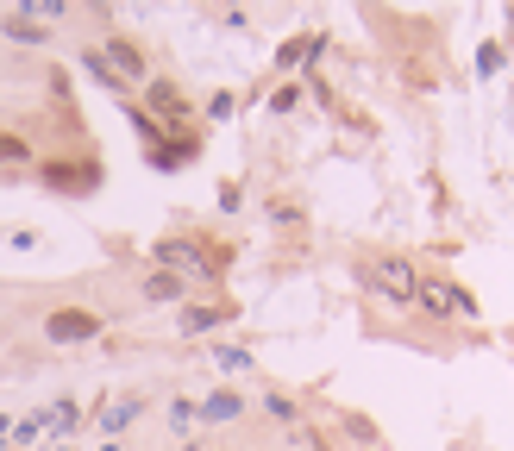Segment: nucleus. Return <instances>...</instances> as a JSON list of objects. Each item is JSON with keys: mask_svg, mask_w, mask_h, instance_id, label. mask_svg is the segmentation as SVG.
I'll return each mask as SVG.
<instances>
[{"mask_svg": "<svg viewBox=\"0 0 514 451\" xmlns=\"http://www.w3.org/2000/svg\"><path fill=\"white\" fill-rule=\"evenodd\" d=\"M214 364L220 370H251V351L245 345H214Z\"/></svg>", "mask_w": 514, "mask_h": 451, "instance_id": "nucleus-12", "label": "nucleus"}, {"mask_svg": "<svg viewBox=\"0 0 514 451\" xmlns=\"http://www.w3.org/2000/svg\"><path fill=\"white\" fill-rule=\"evenodd\" d=\"M7 32H13L19 44H38V38H44V26H38V19H13V26H7Z\"/></svg>", "mask_w": 514, "mask_h": 451, "instance_id": "nucleus-18", "label": "nucleus"}, {"mask_svg": "<svg viewBox=\"0 0 514 451\" xmlns=\"http://www.w3.org/2000/svg\"><path fill=\"white\" fill-rule=\"evenodd\" d=\"M339 426H345V433H352L358 445H370V451H383V433H377V420H364V414H352V408H345V414H339Z\"/></svg>", "mask_w": 514, "mask_h": 451, "instance_id": "nucleus-10", "label": "nucleus"}, {"mask_svg": "<svg viewBox=\"0 0 514 451\" xmlns=\"http://www.w3.org/2000/svg\"><path fill=\"white\" fill-rule=\"evenodd\" d=\"M13 439V420H0V445H7Z\"/></svg>", "mask_w": 514, "mask_h": 451, "instance_id": "nucleus-20", "label": "nucleus"}, {"mask_svg": "<svg viewBox=\"0 0 514 451\" xmlns=\"http://www.w3.org/2000/svg\"><path fill=\"white\" fill-rule=\"evenodd\" d=\"M295 101H301V88H295V82H289V88H276V101H270V107H276V113H289V107H295Z\"/></svg>", "mask_w": 514, "mask_h": 451, "instance_id": "nucleus-19", "label": "nucleus"}, {"mask_svg": "<svg viewBox=\"0 0 514 451\" xmlns=\"http://www.w3.org/2000/svg\"><path fill=\"white\" fill-rule=\"evenodd\" d=\"M107 57H113V76H145V57H138V44L113 38V44H107Z\"/></svg>", "mask_w": 514, "mask_h": 451, "instance_id": "nucleus-9", "label": "nucleus"}, {"mask_svg": "<svg viewBox=\"0 0 514 451\" xmlns=\"http://www.w3.org/2000/svg\"><path fill=\"white\" fill-rule=\"evenodd\" d=\"M264 408H270V420H283V426H295V401H289V395H270Z\"/></svg>", "mask_w": 514, "mask_h": 451, "instance_id": "nucleus-17", "label": "nucleus"}, {"mask_svg": "<svg viewBox=\"0 0 514 451\" xmlns=\"http://www.w3.org/2000/svg\"><path fill=\"white\" fill-rule=\"evenodd\" d=\"M157 257H163V264H182V270H201V276H220V270L201 264V245H195V239H163Z\"/></svg>", "mask_w": 514, "mask_h": 451, "instance_id": "nucleus-5", "label": "nucleus"}, {"mask_svg": "<svg viewBox=\"0 0 514 451\" xmlns=\"http://www.w3.org/2000/svg\"><path fill=\"white\" fill-rule=\"evenodd\" d=\"M26 157H32V145H26V138L0 132V163H26Z\"/></svg>", "mask_w": 514, "mask_h": 451, "instance_id": "nucleus-14", "label": "nucleus"}, {"mask_svg": "<svg viewBox=\"0 0 514 451\" xmlns=\"http://www.w3.org/2000/svg\"><path fill=\"white\" fill-rule=\"evenodd\" d=\"M358 282H364L370 295H383L389 307H414L420 301V270L408 264V257H364Z\"/></svg>", "mask_w": 514, "mask_h": 451, "instance_id": "nucleus-1", "label": "nucleus"}, {"mask_svg": "<svg viewBox=\"0 0 514 451\" xmlns=\"http://www.w3.org/2000/svg\"><path fill=\"white\" fill-rule=\"evenodd\" d=\"M189 295V282H182L176 270H157V276H145V301H182Z\"/></svg>", "mask_w": 514, "mask_h": 451, "instance_id": "nucleus-7", "label": "nucleus"}, {"mask_svg": "<svg viewBox=\"0 0 514 451\" xmlns=\"http://www.w3.org/2000/svg\"><path fill=\"white\" fill-rule=\"evenodd\" d=\"M63 451H69V445H63Z\"/></svg>", "mask_w": 514, "mask_h": 451, "instance_id": "nucleus-21", "label": "nucleus"}, {"mask_svg": "<svg viewBox=\"0 0 514 451\" xmlns=\"http://www.w3.org/2000/svg\"><path fill=\"white\" fill-rule=\"evenodd\" d=\"M195 420H201V408H195V401H176V408H170V426H176V433H189Z\"/></svg>", "mask_w": 514, "mask_h": 451, "instance_id": "nucleus-16", "label": "nucleus"}, {"mask_svg": "<svg viewBox=\"0 0 514 451\" xmlns=\"http://www.w3.org/2000/svg\"><path fill=\"white\" fill-rule=\"evenodd\" d=\"M414 307H427V314H439V320H477V301L464 295L458 282H420Z\"/></svg>", "mask_w": 514, "mask_h": 451, "instance_id": "nucleus-2", "label": "nucleus"}, {"mask_svg": "<svg viewBox=\"0 0 514 451\" xmlns=\"http://www.w3.org/2000/svg\"><path fill=\"white\" fill-rule=\"evenodd\" d=\"M138 408H145V401H113V408L101 414V426H107V433H120V426H132V420H138Z\"/></svg>", "mask_w": 514, "mask_h": 451, "instance_id": "nucleus-11", "label": "nucleus"}, {"mask_svg": "<svg viewBox=\"0 0 514 451\" xmlns=\"http://www.w3.org/2000/svg\"><path fill=\"white\" fill-rule=\"evenodd\" d=\"M239 307H226V301H214V307H189L182 314V332H207V326H220V320H232Z\"/></svg>", "mask_w": 514, "mask_h": 451, "instance_id": "nucleus-8", "label": "nucleus"}, {"mask_svg": "<svg viewBox=\"0 0 514 451\" xmlns=\"http://www.w3.org/2000/svg\"><path fill=\"white\" fill-rule=\"evenodd\" d=\"M44 332H51L57 345H82V339H95V332H101V320L88 314V307H57V314L44 320Z\"/></svg>", "mask_w": 514, "mask_h": 451, "instance_id": "nucleus-3", "label": "nucleus"}, {"mask_svg": "<svg viewBox=\"0 0 514 451\" xmlns=\"http://www.w3.org/2000/svg\"><path fill=\"white\" fill-rule=\"evenodd\" d=\"M95 176H101L95 163H88V170H51V182H57V188H95Z\"/></svg>", "mask_w": 514, "mask_h": 451, "instance_id": "nucleus-13", "label": "nucleus"}, {"mask_svg": "<svg viewBox=\"0 0 514 451\" xmlns=\"http://www.w3.org/2000/svg\"><path fill=\"white\" fill-rule=\"evenodd\" d=\"M239 414H245V395H232V389H220V395L201 401V420H214V426L220 420H239Z\"/></svg>", "mask_w": 514, "mask_h": 451, "instance_id": "nucleus-6", "label": "nucleus"}, {"mask_svg": "<svg viewBox=\"0 0 514 451\" xmlns=\"http://www.w3.org/2000/svg\"><path fill=\"white\" fill-rule=\"evenodd\" d=\"M502 63H508V51H502V44H483V51H477V76H496Z\"/></svg>", "mask_w": 514, "mask_h": 451, "instance_id": "nucleus-15", "label": "nucleus"}, {"mask_svg": "<svg viewBox=\"0 0 514 451\" xmlns=\"http://www.w3.org/2000/svg\"><path fill=\"white\" fill-rule=\"evenodd\" d=\"M151 107H157V120H170V126L189 120V101H182L176 82H151Z\"/></svg>", "mask_w": 514, "mask_h": 451, "instance_id": "nucleus-4", "label": "nucleus"}]
</instances>
